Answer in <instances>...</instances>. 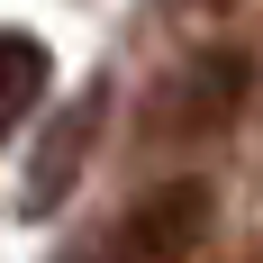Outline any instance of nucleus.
Returning a JSON list of instances; mask_svg holds the SVG:
<instances>
[{
    "instance_id": "nucleus-2",
    "label": "nucleus",
    "mask_w": 263,
    "mask_h": 263,
    "mask_svg": "<svg viewBox=\"0 0 263 263\" xmlns=\"http://www.w3.org/2000/svg\"><path fill=\"white\" fill-rule=\"evenodd\" d=\"M209 227H218V191L200 182V173H182V182L136 191L127 209L109 218L91 245H73L64 263H191L209 245Z\"/></svg>"
},
{
    "instance_id": "nucleus-4",
    "label": "nucleus",
    "mask_w": 263,
    "mask_h": 263,
    "mask_svg": "<svg viewBox=\"0 0 263 263\" xmlns=\"http://www.w3.org/2000/svg\"><path fill=\"white\" fill-rule=\"evenodd\" d=\"M82 145H91V109H73V118H64V136H54V155L36 163V182H27V209H54V200H64V182H73Z\"/></svg>"
},
{
    "instance_id": "nucleus-3",
    "label": "nucleus",
    "mask_w": 263,
    "mask_h": 263,
    "mask_svg": "<svg viewBox=\"0 0 263 263\" xmlns=\"http://www.w3.org/2000/svg\"><path fill=\"white\" fill-rule=\"evenodd\" d=\"M46 82H54V54H46V36H27V27H0V145H9V136L36 118Z\"/></svg>"
},
{
    "instance_id": "nucleus-1",
    "label": "nucleus",
    "mask_w": 263,
    "mask_h": 263,
    "mask_svg": "<svg viewBox=\"0 0 263 263\" xmlns=\"http://www.w3.org/2000/svg\"><path fill=\"white\" fill-rule=\"evenodd\" d=\"M245 100H254L245 46H200V54H182V64L145 91L136 127H145V145H209V136H227L245 118Z\"/></svg>"
}]
</instances>
